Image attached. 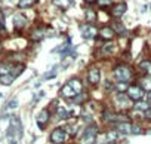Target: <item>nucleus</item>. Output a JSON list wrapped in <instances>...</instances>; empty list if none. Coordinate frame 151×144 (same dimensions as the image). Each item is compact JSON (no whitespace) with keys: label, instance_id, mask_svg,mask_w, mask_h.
I'll use <instances>...</instances> for the list:
<instances>
[{"label":"nucleus","instance_id":"nucleus-1","mask_svg":"<svg viewBox=\"0 0 151 144\" xmlns=\"http://www.w3.org/2000/svg\"><path fill=\"white\" fill-rule=\"evenodd\" d=\"M113 75H114V79L117 82H127L129 83V80L133 76V70L129 65H126V64H119V65L114 67Z\"/></svg>","mask_w":151,"mask_h":144},{"label":"nucleus","instance_id":"nucleus-2","mask_svg":"<svg viewBox=\"0 0 151 144\" xmlns=\"http://www.w3.org/2000/svg\"><path fill=\"white\" fill-rule=\"evenodd\" d=\"M96 135H98V128L95 125H89L83 131V135L80 137V144H95Z\"/></svg>","mask_w":151,"mask_h":144},{"label":"nucleus","instance_id":"nucleus-3","mask_svg":"<svg viewBox=\"0 0 151 144\" xmlns=\"http://www.w3.org/2000/svg\"><path fill=\"white\" fill-rule=\"evenodd\" d=\"M126 94H127V97L132 100V101H141L142 98H144V95H145V91L138 85V83H133V85H129V88H127V91H126Z\"/></svg>","mask_w":151,"mask_h":144},{"label":"nucleus","instance_id":"nucleus-4","mask_svg":"<svg viewBox=\"0 0 151 144\" xmlns=\"http://www.w3.org/2000/svg\"><path fill=\"white\" fill-rule=\"evenodd\" d=\"M52 144H64L67 141V132L64 128H55L50 134Z\"/></svg>","mask_w":151,"mask_h":144},{"label":"nucleus","instance_id":"nucleus-5","mask_svg":"<svg viewBox=\"0 0 151 144\" xmlns=\"http://www.w3.org/2000/svg\"><path fill=\"white\" fill-rule=\"evenodd\" d=\"M130 101H132V100H130L126 94H117L116 98H114V104H116V107L120 109V110H127V109L130 107Z\"/></svg>","mask_w":151,"mask_h":144},{"label":"nucleus","instance_id":"nucleus-6","mask_svg":"<svg viewBox=\"0 0 151 144\" xmlns=\"http://www.w3.org/2000/svg\"><path fill=\"white\" fill-rule=\"evenodd\" d=\"M79 28H80V33H82L83 39H86V40H91V39H93L98 34V30L92 24H83Z\"/></svg>","mask_w":151,"mask_h":144},{"label":"nucleus","instance_id":"nucleus-7","mask_svg":"<svg viewBox=\"0 0 151 144\" xmlns=\"http://www.w3.org/2000/svg\"><path fill=\"white\" fill-rule=\"evenodd\" d=\"M88 80L91 86H96L101 80V73H99V68L98 67H91L88 70Z\"/></svg>","mask_w":151,"mask_h":144},{"label":"nucleus","instance_id":"nucleus-8","mask_svg":"<svg viewBox=\"0 0 151 144\" xmlns=\"http://www.w3.org/2000/svg\"><path fill=\"white\" fill-rule=\"evenodd\" d=\"M9 125L17 131V134H18V138H21L22 135H24V129H22V122H21V119L18 117V116H9Z\"/></svg>","mask_w":151,"mask_h":144},{"label":"nucleus","instance_id":"nucleus-9","mask_svg":"<svg viewBox=\"0 0 151 144\" xmlns=\"http://www.w3.org/2000/svg\"><path fill=\"white\" fill-rule=\"evenodd\" d=\"M114 131H117L122 135H129V134H132V123H129V122H119V123H116Z\"/></svg>","mask_w":151,"mask_h":144},{"label":"nucleus","instance_id":"nucleus-10","mask_svg":"<svg viewBox=\"0 0 151 144\" xmlns=\"http://www.w3.org/2000/svg\"><path fill=\"white\" fill-rule=\"evenodd\" d=\"M49 116H50L49 110H42V111L37 114V117H36V122H37V125H39V128H40V129H45V125L47 123V120H49Z\"/></svg>","mask_w":151,"mask_h":144},{"label":"nucleus","instance_id":"nucleus-11","mask_svg":"<svg viewBox=\"0 0 151 144\" xmlns=\"http://www.w3.org/2000/svg\"><path fill=\"white\" fill-rule=\"evenodd\" d=\"M127 11V5L124 2H120V3H116L114 8H113V17L114 18H120L124 15V12Z\"/></svg>","mask_w":151,"mask_h":144},{"label":"nucleus","instance_id":"nucleus-12","mask_svg":"<svg viewBox=\"0 0 151 144\" xmlns=\"http://www.w3.org/2000/svg\"><path fill=\"white\" fill-rule=\"evenodd\" d=\"M61 95L64 97V98H68V100H73L76 95H77V92H76L68 83H65L62 88H61Z\"/></svg>","mask_w":151,"mask_h":144},{"label":"nucleus","instance_id":"nucleus-13","mask_svg":"<svg viewBox=\"0 0 151 144\" xmlns=\"http://www.w3.org/2000/svg\"><path fill=\"white\" fill-rule=\"evenodd\" d=\"M25 25H27V18L22 14H15L14 15V27L17 30H19V28H22Z\"/></svg>","mask_w":151,"mask_h":144},{"label":"nucleus","instance_id":"nucleus-14","mask_svg":"<svg viewBox=\"0 0 151 144\" xmlns=\"http://www.w3.org/2000/svg\"><path fill=\"white\" fill-rule=\"evenodd\" d=\"M98 33H99V36H101L104 40H111V39L116 36V33H114V30H113L111 27H104V28H101Z\"/></svg>","mask_w":151,"mask_h":144},{"label":"nucleus","instance_id":"nucleus-15","mask_svg":"<svg viewBox=\"0 0 151 144\" xmlns=\"http://www.w3.org/2000/svg\"><path fill=\"white\" fill-rule=\"evenodd\" d=\"M144 91H148V92H151V76H148V75H145V76H142L141 79H139V83H138Z\"/></svg>","mask_w":151,"mask_h":144},{"label":"nucleus","instance_id":"nucleus-16","mask_svg":"<svg viewBox=\"0 0 151 144\" xmlns=\"http://www.w3.org/2000/svg\"><path fill=\"white\" fill-rule=\"evenodd\" d=\"M102 122H105V123H113V122H116V114H114L111 110L105 109L104 113H102Z\"/></svg>","mask_w":151,"mask_h":144},{"label":"nucleus","instance_id":"nucleus-17","mask_svg":"<svg viewBox=\"0 0 151 144\" xmlns=\"http://www.w3.org/2000/svg\"><path fill=\"white\" fill-rule=\"evenodd\" d=\"M24 68H25V65L24 64H15V65H12L11 67V71H9V75H12L15 79L22 73V71H24Z\"/></svg>","mask_w":151,"mask_h":144},{"label":"nucleus","instance_id":"nucleus-18","mask_svg":"<svg viewBox=\"0 0 151 144\" xmlns=\"http://www.w3.org/2000/svg\"><path fill=\"white\" fill-rule=\"evenodd\" d=\"M68 85H70L76 92H77V94H80V92H82V89H83V85H82V82H80L77 77H73V79L68 82Z\"/></svg>","mask_w":151,"mask_h":144},{"label":"nucleus","instance_id":"nucleus-19","mask_svg":"<svg viewBox=\"0 0 151 144\" xmlns=\"http://www.w3.org/2000/svg\"><path fill=\"white\" fill-rule=\"evenodd\" d=\"M139 70L144 71V73H147L148 76H151V59H144L142 62H139Z\"/></svg>","mask_w":151,"mask_h":144},{"label":"nucleus","instance_id":"nucleus-20","mask_svg":"<svg viewBox=\"0 0 151 144\" xmlns=\"http://www.w3.org/2000/svg\"><path fill=\"white\" fill-rule=\"evenodd\" d=\"M102 54L104 55H113L114 52H116V43H113V42H108V43H105L104 46H102Z\"/></svg>","mask_w":151,"mask_h":144},{"label":"nucleus","instance_id":"nucleus-21","mask_svg":"<svg viewBox=\"0 0 151 144\" xmlns=\"http://www.w3.org/2000/svg\"><path fill=\"white\" fill-rule=\"evenodd\" d=\"M127 88H129V83L127 82H116L114 83V89H116L117 94H124L127 91Z\"/></svg>","mask_w":151,"mask_h":144},{"label":"nucleus","instance_id":"nucleus-22","mask_svg":"<svg viewBox=\"0 0 151 144\" xmlns=\"http://www.w3.org/2000/svg\"><path fill=\"white\" fill-rule=\"evenodd\" d=\"M71 114H74V113L73 111H68L64 107H58L56 109V117H59V119H68Z\"/></svg>","mask_w":151,"mask_h":144},{"label":"nucleus","instance_id":"nucleus-23","mask_svg":"<svg viewBox=\"0 0 151 144\" xmlns=\"http://www.w3.org/2000/svg\"><path fill=\"white\" fill-rule=\"evenodd\" d=\"M14 80H15V77L12 75H5V76L0 77V83L5 85V86H11L14 83Z\"/></svg>","mask_w":151,"mask_h":144},{"label":"nucleus","instance_id":"nucleus-24","mask_svg":"<svg viewBox=\"0 0 151 144\" xmlns=\"http://www.w3.org/2000/svg\"><path fill=\"white\" fill-rule=\"evenodd\" d=\"M34 3H37V0H19L18 8L19 9H27V8H31Z\"/></svg>","mask_w":151,"mask_h":144},{"label":"nucleus","instance_id":"nucleus-25","mask_svg":"<svg viewBox=\"0 0 151 144\" xmlns=\"http://www.w3.org/2000/svg\"><path fill=\"white\" fill-rule=\"evenodd\" d=\"M45 37V28H36L31 33V39L33 40H42Z\"/></svg>","mask_w":151,"mask_h":144},{"label":"nucleus","instance_id":"nucleus-26","mask_svg":"<svg viewBox=\"0 0 151 144\" xmlns=\"http://www.w3.org/2000/svg\"><path fill=\"white\" fill-rule=\"evenodd\" d=\"M53 5H55L56 8L65 11V9H68V6H70V0H53Z\"/></svg>","mask_w":151,"mask_h":144},{"label":"nucleus","instance_id":"nucleus-27","mask_svg":"<svg viewBox=\"0 0 151 144\" xmlns=\"http://www.w3.org/2000/svg\"><path fill=\"white\" fill-rule=\"evenodd\" d=\"M133 107H135V110H141V111H144V113H145L151 106H150L148 103H145V101H136Z\"/></svg>","mask_w":151,"mask_h":144},{"label":"nucleus","instance_id":"nucleus-28","mask_svg":"<svg viewBox=\"0 0 151 144\" xmlns=\"http://www.w3.org/2000/svg\"><path fill=\"white\" fill-rule=\"evenodd\" d=\"M95 20H96V14H95V11L88 9V11H86V21H88V22H93Z\"/></svg>","mask_w":151,"mask_h":144},{"label":"nucleus","instance_id":"nucleus-29","mask_svg":"<svg viewBox=\"0 0 151 144\" xmlns=\"http://www.w3.org/2000/svg\"><path fill=\"white\" fill-rule=\"evenodd\" d=\"M113 30H114L116 34H117V33H119V34H124V33H126V28H124L120 22H116V24L113 25Z\"/></svg>","mask_w":151,"mask_h":144},{"label":"nucleus","instance_id":"nucleus-30","mask_svg":"<svg viewBox=\"0 0 151 144\" xmlns=\"http://www.w3.org/2000/svg\"><path fill=\"white\" fill-rule=\"evenodd\" d=\"M86 98H88V97H86L85 94H82V92H80V94L76 95L73 100H74V103H76V104H83V103L86 101Z\"/></svg>","mask_w":151,"mask_h":144},{"label":"nucleus","instance_id":"nucleus-31","mask_svg":"<svg viewBox=\"0 0 151 144\" xmlns=\"http://www.w3.org/2000/svg\"><path fill=\"white\" fill-rule=\"evenodd\" d=\"M17 107H18V100H17V98H12V100L6 104L5 110H14V109H17Z\"/></svg>","mask_w":151,"mask_h":144},{"label":"nucleus","instance_id":"nucleus-32","mask_svg":"<svg viewBox=\"0 0 151 144\" xmlns=\"http://www.w3.org/2000/svg\"><path fill=\"white\" fill-rule=\"evenodd\" d=\"M65 129V132L68 134V135H76L77 134V126L76 125H68L67 128H64Z\"/></svg>","mask_w":151,"mask_h":144},{"label":"nucleus","instance_id":"nucleus-33","mask_svg":"<svg viewBox=\"0 0 151 144\" xmlns=\"http://www.w3.org/2000/svg\"><path fill=\"white\" fill-rule=\"evenodd\" d=\"M56 68L53 70V71H49V73H46L45 76H43V80H50V79H55L56 77Z\"/></svg>","mask_w":151,"mask_h":144},{"label":"nucleus","instance_id":"nucleus-34","mask_svg":"<svg viewBox=\"0 0 151 144\" xmlns=\"http://www.w3.org/2000/svg\"><path fill=\"white\" fill-rule=\"evenodd\" d=\"M104 88H105V91H111V89H114V83H113L111 80H105Z\"/></svg>","mask_w":151,"mask_h":144},{"label":"nucleus","instance_id":"nucleus-35","mask_svg":"<svg viewBox=\"0 0 151 144\" xmlns=\"http://www.w3.org/2000/svg\"><path fill=\"white\" fill-rule=\"evenodd\" d=\"M114 2V0H98V5L99 6H108Z\"/></svg>","mask_w":151,"mask_h":144},{"label":"nucleus","instance_id":"nucleus-36","mask_svg":"<svg viewBox=\"0 0 151 144\" xmlns=\"http://www.w3.org/2000/svg\"><path fill=\"white\" fill-rule=\"evenodd\" d=\"M142 132V128L139 125H132V134H141Z\"/></svg>","mask_w":151,"mask_h":144},{"label":"nucleus","instance_id":"nucleus-37","mask_svg":"<svg viewBox=\"0 0 151 144\" xmlns=\"http://www.w3.org/2000/svg\"><path fill=\"white\" fill-rule=\"evenodd\" d=\"M145 119H151V107L145 111Z\"/></svg>","mask_w":151,"mask_h":144},{"label":"nucleus","instance_id":"nucleus-38","mask_svg":"<svg viewBox=\"0 0 151 144\" xmlns=\"http://www.w3.org/2000/svg\"><path fill=\"white\" fill-rule=\"evenodd\" d=\"M147 103L151 106V92H148V94H147Z\"/></svg>","mask_w":151,"mask_h":144},{"label":"nucleus","instance_id":"nucleus-39","mask_svg":"<svg viewBox=\"0 0 151 144\" xmlns=\"http://www.w3.org/2000/svg\"><path fill=\"white\" fill-rule=\"evenodd\" d=\"M9 144H17V140H15V138H12V140H9Z\"/></svg>","mask_w":151,"mask_h":144},{"label":"nucleus","instance_id":"nucleus-40","mask_svg":"<svg viewBox=\"0 0 151 144\" xmlns=\"http://www.w3.org/2000/svg\"><path fill=\"white\" fill-rule=\"evenodd\" d=\"M86 3H92V2H95V0H85Z\"/></svg>","mask_w":151,"mask_h":144}]
</instances>
